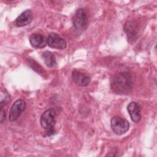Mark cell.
<instances>
[{
  "label": "cell",
  "mask_w": 157,
  "mask_h": 157,
  "mask_svg": "<svg viewBox=\"0 0 157 157\" xmlns=\"http://www.w3.org/2000/svg\"><path fill=\"white\" fill-rule=\"evenodd\" d=\"M111 89L118 94L128 93L132 88V78L127 72H120L113 76L110 83Z\"/></svg>",
  "instance_id": "1"
},
{
  "label": "cell",
  "mask_w": 157,
  "mask_h": 157,
  "mask_svg": "<svg viewBox=\"0 0 157 157\" xmlns=\"http://www.w3.org/2000/svg\"><path fill=\"white\" fill-rule=\"evenodd\" d=\"M111 128L117 135H121L126 132L129 128V123L126 119L120 117H114L111 119Z\"/></svg>",
  "instance_id": "2"
},
{
  "label": "cell",
  "mask_w": 157,
  "mask_h": 157,
  "mask_svg": "<svg viewBox=\"0 0 157 157\" xmlns=\"http://www.w3.org/2000/svg\"><path fill=\"white\" fill-rule=\"evenodd\" d=\"M56 122V111L53 109L45 110L41 115L40 123L42 128L47 130L53 129Z\"/></svg>",
  "instance_id": "3"
},
{
  "label": "cell",
  "mask_w": 157,
  "mask_h": 157,
  "mask_svg": "<svg viewBox=\"0 0 157 157\" xmlns=\"http://www.w3.org/2000/svg\"><path fill=\"white\" fill-rule=\"evenodd\" d=\"M73 25L74 28L78 31H82L84 30L88 23L87 15L83 9H78L73 17Z\"/></svg>",
  "instance_id": "4"
},
{
  "label": "cell",
  "mask_w": 157,
  "mask_h": 157,
  "mask_svg": "<svg viewBox=\"0 0 157 157\" xmlns=\"http://www.w3.org/2000/svg\"><path fill=\"white\" fill-rule=\"evenodd\" d=\"M26 103L23 99H19L15 101L12 105L10 111L9 119L10 121L17 120L21 113L25 110Z\"/></svg>",
  "instance_id": "5"
},
{
  "label": "cell",
  "mask_w": 157,
  "mask_h": 157,
  "mask_svg": "<svg viewBox=\"0 0 157 157\" xmlns=\"http://www.w3.org/2000/svg\"><path fill=\"white\" fill-rule=\"evenodd\" d=\"M47 44L49 47L53 48L63 50L66 47V40L61 37L58 34L55 33H51L48 34L47 39Z\"/></svg>",
  "instance_id": "6"
},
{
  "label": "cell",
  "mask_w": 157,
  "mask_h": 157,
  "mask_svg": "<svg viewBox=\"0 0 157 157\" xmlns=\"http://www.w3.org/2000/svg\"><path fill=\"white\" fill-rule=\"evenodd\" d=\"M72 78L77 85L81 86H87L91 82V78L87 74L82 72L76 69L72 71Z\"/></svg>",
  "instance_id": "7"
},
{
  "label": "cell",
  "mask_w": 157,
  "mask_h": 157,
  "mask_svg": "<svg viewBox=\"0 0 157 157\" xmlns=\"http://www.w3.org/2000/svg\"><path fill=\"white\" fill-rule=\"evenodd\" d=\"M127 109L132 121L138 123L141 119V108L139 103L134 101L130 102L127 107Z\"/></svg>",
  "instance_id": "8"
},
{
  "label": "cell",
  "mask_w": 157,
  "mask_h": 157,
  "mask_svg": "<svg viewBox=\"0 0 157 157\" xmlns=\"http://www.w3.org/2000/svg\"><path fill=\"white\" fill-rule=\"evenodd\" d=\"M124 31L126 33L129 40L131 42H134L137 39L138 33L137 23L134 21H127L124 25Z\"/></svg>",
  "instance_id": "9"
},
{
  "label": "cell",
  "mask_w": 157,
  "mask_h": 157,
  "mask_svg": "<svg viewBox=\"0 0 157 157\" xmlns=\"http://www.w3.org/2000/svg\"><path fill=\"white\" fill-rule=\"evenodd\" d=\"M33 18V12L30 10L23 12L15 20V24L17 26L22 27L29 24Z\"/></svg>",
  "instance_id": "10"
},
{
  "label": "cell",
  "mask_w": 157,
  "mask_h": 157,
  "mask_svg": "<svg viewBox=\"0 0 157 157\" xmlns=\"http://www.w3.org/2000/svg\"><path fill=\"white\" fill-rule=\"evenodd\" d=\"M29 42L31 45L36 48H42L47 44L45 36L40 34H33L29 37Z\"/></svg>",
  "instance_id": "11"
},
{
  "label": "cell",
  "mask_w": 157,
  "mask_h": 157,
  "mask_svg": "<svg viewBox=\"0 0 157 157\" xmlns=\"http://www.w3.org/2000/svg\"><path fill=\"white\" fill-rule=\"evenodd\" d=\"M42 57L46 66L48 67H54L56 65L55 55L49 51H45L42 53Z\"/></svg>",
  "instance_id": "12"
},
{
  "label": "cell",
  "mask_w": 157,
  "mask_h": 157,
  "mask_svg": "<svg viewBox=\"0 0 157 157\" xmlns=\"http://www.w3.org/2000/svg\"><path fill=\"white\" fill-rule=\"evenodd\" d=\"M26 61H27V63L28 64V65L30 66V67H31L34 71H35L39 74H41V75L44 74V71L43 68L35 60L31 58H27Z\"/></svg>",
  "instance_id": "13"
},
{
  "label": "cell",
  "mask_w": 157,
  "mask_h": 157,
  "mask_svg": "<svg viewBox=\"0 0 157 157\" xmlns=\"http://www.w3.org/2000/svg\"><path fill=\"white\" fill-rule=\"evenodd\" d=\"M0 99H1L0 105H1V107H2L3 105L6 104L10 100V96L7 93L3 92L2 91H1Z\"/></svg>",
  "instance_id": "14"
},
{
  "label": "cell",
  "mask_w": 157,
  "mask_h": 157,
  "mask_svg": "<svg viewBox=\"0 0 157 157\" xmlns=\"http://www.w3.org/2000/svg\"><path fill=\"white\" fill-rule=\"evenodd\" d=\"M6 119V112L4 110L2 107H1V110H0V122L1 124H2L4 121Z\"/></svg>",
  "instance_id": "15"
}]
</instances>
